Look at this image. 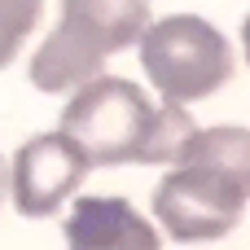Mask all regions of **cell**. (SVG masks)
I'll return each instance as SVG.
<instances>
[{
  "instance_id": "8",
  "label": "cell",
  "mask_w": 250,
  "mask_h": 250,
  "mask_svg": "<svg viewBox=\"0 0 250 250\" xmlns=\"http://www.w3.org/2000/svg\"><path fill=\"white\" fill-rule=\"evenodd\" d=\"M242 44H246V57H250V18H246V26H242Z\"/></svg>"
},
{
  "instance_id": "4",
  "label": "cell",
  "mask_w": 250,
  "mask_h": 250,
  "mask_svg": "<svg viewBox=\"0 0 250 250\" xmlns=\"http://www.w3.org/2000/svg\"><path fill=\"white\" fill-rule=\"evenodd\" d=\"M136 44H141V66L149 83L163 92V101L176 105L202 101L233 79V48L207 18L171 13L145 26Z\"/></svg>"
},
{
  "instance_id": "9",
  "label": "cell",
  "mask_w": 250,
  "mask_h": 250,
  "mask_svg": "<svg viewBox=\"0 0 250 250\" xmlns=\"http://www.w3.org/2000/svg\"><path fill=\"white\" fill-rule=\"evenodd\" d=\"M0 189H4V176H0Z\"/></svg>"
},
{
  "instance_id": "2",
  "label": "cell",
  "mask_w": 250,
  "mask_h": 250,
  "mask_svg": "<svg viewBox=\"0 0 250 250\" xmlns=\"http://www.w3.org/2000/svg\"><path fill=\"white\" fill-rule=\"evenodd\" d=\"M88 167H119V163H171L180 145L193 136V119L185 105L163 101L154 105L136 83L114 75H92L70 97L62 127Z\"/></svg>"
},
{
  "instance_id": "3",
  "label": "cell",
  "mask_w": 250,
  "mask_h": 250,
  "mask_svg": "<svg viewBox=\"0 0 250 250\" xmlns=\"http://www.w3.org/2000/svg\"><path fill=\"white\" fill-rule=\"evenodd\" d=\"M149 26V0H62V18L31 57L40 92H66L101 75V66L136 44Z\"/></svg>"
},
{
  "instance_id": "7",
  "label": "cell",
  "mask_w": 250,
  "mask_h": 250,
  "mask_svg": "<svg viewBox=\"0 0 250 250\" xmlns=\"http://www.w3.org/2000/svg\"><path fill=\"white\" fill-rule=\"evenodd\" d=\"M44 0H0V70L18 57L22 40L35 31Z\"/></svg>"
},
{
  "instance_id": "6",
  "label": "cell",
  "mask_w": 250,
  "mask_h": 250,
  "mask_svg": "<svg viewBox=\"0 0 250 250\" xmlns=\"http://www.w3.org/2000/svg\"><path fill=\"white\" fill-rule=\"evenodd\" d=\"M70 250H158L154 224L123 198H79L66 220Z\"/></svg>"
},
{
  "instance_id": "5",
  "label": "cell",
  "mask_w": 250,
  "mask_h": 250,
  "mask_svg": "<svg viewBox=\"0 0 250 250\" xmlns=\"http://www.w3.org/2000/svg\"><path fill=\"white\" fill-rule=\"evenodd\" d=\"M88 176V158L79 154V145L66 132H44L35 141H26L13 158V207L31 220L53 215Z\"/></svg>"
},
{
  "instance_id": "1",
  "label": "cell",
  "mask_w": 250,
  "mask_h": 250,
  "mask_svg": "<svg viewBox=\"0 0 250 250\" xmlns=\"http://www.w3.org/2000/svg\"><path fill=\"white\" fill-rule=\"evenodd\" d=\"M250 202V127H193L154 189V215L176 242H215Z\"/></svg>"
}]
</instances>
